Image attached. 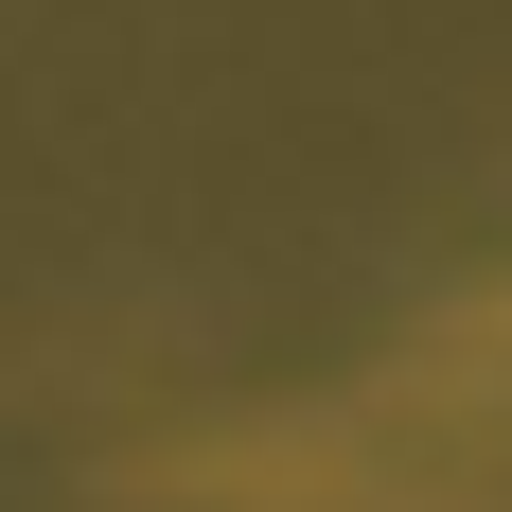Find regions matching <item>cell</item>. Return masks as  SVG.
<instances>
[{
    "label": "cell",
    "mask_w": 512,
    "mask_h": 512,
    "mask_svg": "<svg viewBox=\"0 0 512 512\" xmlns=\"http://www.w3.org/2000/svg\"><path fill=\"white\" fill-rule=\"evenodd\" d=\"M371 424H512V283L460 301L442 336H407V371L371 389Z\"/></svg>",
    "instance_id": "1"
}]
</instances>
